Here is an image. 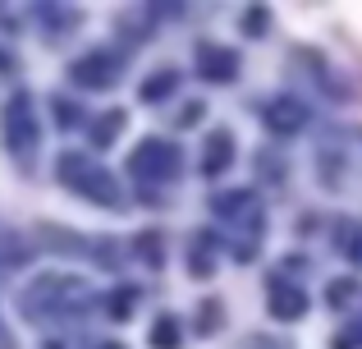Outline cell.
<instances>
[{"mask_svg": "<svg viewBox=\"0 0 362 349\" xmlns=\"http://www.w3.org/2000/svg\"><path fill=\"white\" fill-rule=\"evenodd\" d=\"M0 129H5V147L18 156V161H28L37 147V115H33V101L18 92V97H9L5 115H0Z\"/></svg>", "mask_w": 362, "mask_h": 349, "instance_id": "obj_2", "label": "cell"}, {"mask_svg": "<svg viewBox=\"0 0 362 349\" xmlns=\"http://www.w3.org/2000/svg\"><path fill=\"white\" fill-rule=\"evenodd\" d=\"M175 88H179V74L165 69V74H156V79L142 83V101H165V92H175Z\"/></svg>", "mask_w": 362, "mask_h": 349, "instance_id": "obj_10", "label": "cell"}, {"mask_svg": "<svg viewBox=\"0 0 362 349\" xmlns=\"http://www.w3.org/2000/svg\"><path fill=\"white\" fill-rule=\"evenodd\" d=\"M266 18H271V14L252 5V9H247V14H243V33H247V37H262V33H266Z\"/></svg>", "mask_w": 362, "mask_h": 349, "instance_id": "obj_13", "label": "cell"}, {"mask_svg": "<svg viewBox=\"0 0 362 349\" xmlns=\"http://www.w3.org/2000/svg\"><path fill=\"white\" fill-rule=\"evenodd\" d=\"M197 74H202L206 83H230V79H239V55H234L230 46L202 42L197 46Z\"/></svg>", "mask_w": 362, "mask_h": 349, "instance_id": "obj_5", "label": "cell"}, {"mask_svg": "<svg viewBox=\"0 0 362 349\" xmlns=\"http://www.w3.org/2000/svg\"><path fill=\"white\" fill-rule=\"evenodd\" d=\"M216 317H221V304H206L202 308V331H216Z\"/></svg>", "mask_w": 362, "mask_h": 349, "instance_id": "obj_14", "label": "cell"}, {"mask_svg": "<svg viewBox=\"0 0 362 349\" xmlns=\"http://www.w3.org/2000/svg\"><path fill=\"white\" fill-rule=\"evenodd\" d=\"M124 129V110H106V115L97 120V129H92V143L97 147H106V143H115V134Z\"/></svg>", "mask_w": 362, "mask_h": 349, "instance_id": "obj_11", "label": "cell"}, {"mask_svg": "<svg viewBox=\"0 0 362 349\" xmlns=\"http://www.w3.org/2000/svg\"><path fill=\"white\" fill-rule=\"evenodd\" d=\"M252 207H257V198H252V193H243V188H239V193L216 198V212L230 216V221H239V216H252ZM252 221H257V216H252Z\"/></svg>", "mask_w": 362, "mask_h": 349, "instance_id": "obj_9", "label": "cell"}, {"mask_svg": "<svg viewBox=\"0 0 362 349\" xmlns=\"http://www.w3.org/2000/svg\"><path fill=\"white\" fill-rule=\"evenodd\" d=\"M179 147L175 143H160V138H151V143H142L138 152L129 156V171L142 175V179H175L179 175Z\"/></svg>", "mask_w": 362, "mask_h": 349, "instance_id": "obj_3", "label": "cell"}, {"mask_svg": "<svg viewBox=\"0 0 362 349\" xmlns=\"http://www.w3.org/2000/svg\"><path fill=\"white\" fill-rule=\"evenodd\" d=\"M0 349H14V341H9V331L0 326Z\"/></svg>", "mask_w": 362, "mask_h": 349, "instance_id": "obj_15", "label": "cell"}, {"mask_svg": "<svg viewBox=\"0 0 362 349\" xmlns=\"http://www.w3.org/2000/svg\"><path fill=\"white\" fill-rule=\"evenodd\" d=\"M124 74V60L110 51H92L83 55V60L69 64V79L78 83V88H115V79Z\"/></svg>", "mask_w": 362, "mask_h": 349, "instance_id": "obj_4", "label": "cell"}, {"mask_svg": "<svg viewBox=\"0 0 362 349\" xmlns=\"http://www.w3.org/2000/svg\"><path fill=\"white\" fill-rule=\"evenodd\" d=\"M60 179H64V188H74V193L92 198L97 207H119V184H115V171H106V166L88 161V156L64 152V156H60Z\"/></svg>", "mask_w": 362, "mask_h": 349, "instance_id": "obj_1", "label": "cell"}, {"mask_svg": "<svg viewBox=\"0 0 362 349\" xmlns=\"http://www.w3.org/2000/svg\"><path fill=\"white\" fill-rule=\"evenodd\" d=\"M151 345L156 349H175L179 345V322L175 317H160V322L151 326Z\"/></svg>", "mask_w": 362, "mask_h": 349, "instance_id": "obj_12", "label": "cell"}, {"mask_svg": "<svg viewBox=\"0 0 362 349\" xmlns=\"http://www.w3.org/2000/svg\"><path fill=\"white\" fill-rule=\"evenodd\" d=\"M303 125H308V106H303L298 97H280V101L266 106V129H271V134L289 138V134H298Z\"/></svg>", "mask_w": 362, "mask_h": 349, "instance_id": "obj_7", "label": "cell"}, {"mask_svg": "<svg viewBox=\"0 0 362 349\" xmlns=\"http://www.w3.org/2000/svg\"><path fill=\"white\" fill-rule=\"evenodd\" d=\"M230 161H234V138H230V129H216V134L206 138V152H202V175L230 171Z\"/></svg>", "mask_w": 362, "mask_h": 349, "instance_id": "obj_8", "label": "cell"}, {"mask_svg": "<svg viewBox=\"0 0 362 349\" xmlns=\"http://www.w3.org/2000/svg\"><path fill=\"white\" fill-rule=\"evenodd\" d=\"M266 299H271V313L280 317V322H298V317L308 313V294H303L298 285H289L284 276H271V285H266Z\"/></svg>", "mask_w": 362, "mask_h": 349, "instance_id": "obj_6", "label": "cell"}]
</instances>
